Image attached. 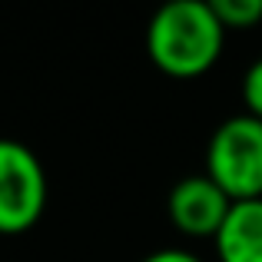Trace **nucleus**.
I'll return each mask as SVG.
<instances>
[{
	"instance_id": "obj_1",
	"label": "nucleus",
	"mask_w": 262,
	"mask_h": 262,
	"mask_svg": "<svg viewBox=\"0 0 262 262\" xmlns=\"http://www.w3.org/2000/svg\"><path fill=\"white\" fill-rule=\"evenodd\" d=\"M226 30L206 0H173L146 27V57L173 80H196L223 57Z\"/></svg>"
},
{
	"instance_id": "obj_2",
	"label": "nucleus",
	"mask_w": 262,
	"mask_h": 262,
	"mask_svg": "<svg viewBox=\"0 0 262 262\" xmlns=\"http://www.w3.org/2000/svg\"><path fill=\"white\" fill-rule=\"evenodd\" d=\"M206 176L232 199H262V120L239 113L223 120L206 146Z\"/></svg>"
},
{
	"instance_id": "obj_3",
	"label": "nucleus",
	"mask_w": 262,
	"mask_h": 262,
	"mask_svg": "<svg viewBox=\"0 0 262 262\" xmlns=\"http://www.w3.org/2000/svg\"><path fill=\"white\" fill-rule=\"evenodd\" d=\"M47 209V173L30 146L0 136V236L33 229Z\"/></svg>"
},
{
	"instance_id": "obj_4",
	"label": "nucleus",
	"mask_w": 262,
	"mask_h": 262,
	"mask_svg": "<svg viewBox=\"0 0 262 262\" xmlns=\"http://www.w3.org/2000/svg\"><path fill=\"white\" fill-rule=\"evenodd\" d=\"M169 219L183 236L192 239H216V232L223 229L226 216L232 209V199L212 183L209 176H186L169 189L166 199Z\"/></svg>"
},
{
	"instance_id": "obj_5",
	"label": "nucleus",
	"mask_w": 262,
	"mask_h": 262,
	"mask_svg": "<svg viewBox=\"0 0 262 262\" xmlns=\"http://www.w3.org/2000/svg\"><path fill=\"white\" fill-rule=\"evenodd\" d=\"M216 256L219 262H262V199L232 203L216 232Z\"/></svg>"
},
{
	"instance_id": "obj_6",
	"label": "nucleus",
	"mask_w": 262,
	"mask_h": 262,
	"mask_svg": "<svg viewBox=\"0 0 262 262\" xmlns=\"http://www.w3.org/2000/svg\"><path fill=\"white\" fill-rule=\"evenodd\" d=\"M223 30H252L262 24V0H209Z\"/></svg>"
},
{
	"instance_id": "obj_7",
	"label": "nucleus",
	"mask_w": 262,
	"mask_h": 262,
	"mask_svg": "<svg viewBox=\"0 0 262 262\" xmlns=\"http://www.w3.org/2000/svg\"><path fill=\"white\" fill-rule=\"evenodd\" d=\"M243 103H246V113L262 120V60H256L243 77Z\"/></svg>"
},
{
	"instance_id": "obj_8",
	"label": "nucleus",
	"mask_w": 262,
	"mask_h": 262,
	"mask_svg": "<svg viewBox=\"0 0 262 262\" xmlns=\"http://www.w3.org/2000/svg\"><path fill=\"white\" fill-rule=\"evenodd\" d=\"M143 262H203V259L186 252V249H160V252H153V256H146Z\"/></svg>"
}]
</instances>
